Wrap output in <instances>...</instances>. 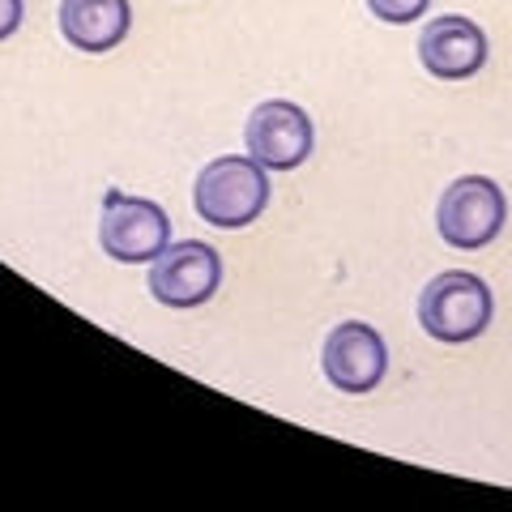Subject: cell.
Instances as JSON below:
<instances>
[{
    "instance_id": "52a82bcc",
    "label": "cell",
    "mask_w": 512,
    "mask_h": 512,
    "mask_svg": "<svg viewBox=\"0 0 512 512\" xmlns=\"http://www.w3.org/2000/svg\"><path fill=\"white\" fill-rule=\"evenodd\" d=\"M244 141H248V154L265 171H295L308 163L316 133H312V120L303 107L286 103V99H269L248 116Z\"/></svg>"
},
{
    "instance_id": "5b68a950",
    "label": "cell",
    "mask_w": 512,
    "mask_h": 512,
    "mask_svg": "<svg viewBox=\"0 0 512 512\" xmlns=\"http://www.w3.org/2000/svg\"><path fill=\"white\" fill-rule=\"evenodd\" d=\"M222 286V256L205 239H180L154 256L150 291L163 308H201Z\"/></svg>"
},
{
    "instance_id": "7a4b0ae2",
    "label": "cell",
    "mask_w": 512,
    "mask_h": 512,
    "mask_svg": "<svg viewBox=\"0 0 512 512\" xmlns=\"http://www.w3.org/2000/svg\"><path fill=\"white\" fill-rule=\"evenodd\" d=\"M192 205L197 214L218 231H239L256 222L269 205V175L256 158H214L210 167H201L197 184H192Z\"/></svg>"
},
{
    "instance_id": "8992f818",
    "label": "cell",
    "mask_w": 512,
    "mask_h": 512,
    "mask_svg": "<svg viewBox=\"0 0 512 512\" xmlns=\"http://www.w3.org/2000/svg\"><path fill=\"white\" fill-rule=\"evenodd\" d=\"M320 367H325V380L338 393H372L376 384L389 372V346L384 338L363 325V320H346V325H333V333L325 338L320 350Z\"/></svg>"
},
{
    "instance_id": "6da1fadb",
    "label": "cell",
    "mask_w": 512,
    "mask_h": 512,
    "mask_svg": "<svg viewBox=\"0 0 512 512\" xmlns=\"http://www.w3.org/2000/svg\"><path fill=\"white\" fill-rule=\"evenodd\" d=\"M491 316H495L491 286L478 274H470V269H444L419 295V325L427 338H436L444 346L483 338L491 329Z\"/></svg>"
},
{
    "instance_id": "9c48e42d",
    "label": "cell",
    "mask_w": 512,
    "mask_h": 512,
    "mask_svg": "<svg viewBox=\"0 0 512 512\" xmlns=\"http://www.w3.org/2000/svg\"><path fill=\"white\" fill-rule=\"evenodd\" d=\"M128 26H133L128 0H60V35L77 52H116L128 39Z\"/></svg>"
},
{
    "instance_id": "3957f363",
    "label": "cell",
    "mask_w": 512,
    "mask_h": 512,
    "mask_svg": "<svg viewBox=\"0 0 512 512\" xmlns=\"http://www.w3.org/2000/svg\"><path fill=\"white\" fill-rule=\"evenodd\" d=\"M508 222V201L504 188L487 180V175H461L444 188V197L436 205V231L448 248L474 252L487 248Z\"/></svg>"
},
{
    "instance_id": "277c9868",
    "label": "cell",
    "mask_w": 512,
    "mask_h": 512,
    "mask_svg": "<svg viewBox=\"0 0 512 512\" xmlns=\"http://www.w3.org/2000/svg\"><path fill=\"white\" fill-rule=\"evenodd\" d=\"M99 244L107 256H116L124 265H146L171 244V218L163 205L146 197L107 192L99 214Z\"/></svg>"
},
{
    "instance_id": "8fae6325",
    "label": "cell",
    "mask_w": 512,
    "mask_h": 512,
    "mask_svg": "<svg viewBox=\"0 0 512 512\" xmlns=\"http://www.w3.org/2000/svg\"><path fill=\"white\" fill-rule=\"evenodd\" d=\"M22 13H26L22 0H0V43H5L13 30L22 26Z\"/></svg>"
},
{
    "instance_id": "ba28073f",
    "label": "cell",
    "mask_w": 512,
    "mask_h": 512,
    "mask_svg": "<svg viewBox=\"0 0 512 512\" xmlns=\"http://www.w3.org/2000/svg\"><path fill=\"white\" fill-rule=\"evenodd\" d=\"M419 60L431 77L440 82H466L487 64V35L483 26L470 18H431L427 30L419 35Z\"/></svg>"
},
{
    "instance_id": "30bf717a",
    "label": "cell",
    "mask_w": 512,
    "mask_h": 512,
    "mask_svg": "<svg viewBox=\"0 0 512 512\" xmlns=\"http://www.w3.org/2000/svg\"><path fill=\"white\" fill-rule=\"evenodd\" d=\"M427 5H431V0H367V9H372L380 22H389V26L419 22L427 13Z\"/></svg>"
}]
</instances>
